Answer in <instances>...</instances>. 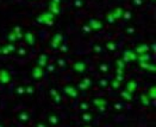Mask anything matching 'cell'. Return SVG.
<instances>
[{"label":"cell","mask_w":156,"mask_h":127,"mask_svg":"<svg viewBox=\"0 0 156 127\" xmlns=\"http://www.w3.org/2000/svg\"><path fill=\"white\" fill-rule=\"evenodd\" d=\"M80 109L82 112H87L90 109V105H88L87 102H81V103H80Z\"/></svg>","instance_id":"39"},{"label":"cell","mask_w":156,"mask_h":127,"mask_svg":"<svg viewBox=\"0 0 156 127\" xmlns=\"http://www.w3.org/2000/svg\"><path fill=\"white\" fill-rule=\"evenodd\" d=\"M17 119H18V121H20L23 124L29 122L30 121V114L28 112H19L17 114Z\"/></svg>","instance_id":"17"},{"label":"cell","mask_w":156,"mask_h":127,"mask_svg":"<svg viewBox=\"0 0 156 127\" xmlns=\"http://www.w3.org/2000/svg\"><path fill=\"white\" fill-rule=\"evenodd\" d=\"M48 60H49V56L47 54H41L36 60V65L41 68H46V65L48 64Z\"/></svg>","instance_id":"13"},{"label":"cell","mask_w":156,"mask_h":127,"mask_svg":"<svg viewBox=\"0 0 156 127\" xmlns=\"http://www.w3.org/2000/svg\"><path fill=\"white\" fill-rule=\"evenodd\" d=\"M82 31L85 32V33H91L92 30H91L90 25H88V24H86V25H83V26H82Z\"/></svg>","instance_id":"44"},{"label":"cell","mask_w":156,"mask_h":127,"mask_svg":"<svg viewBox=\"0 0 156 127\" xmlns=\"http://www.w3.org/2000/svg\"><path fill=\"white\" fill-rule=\"evenodd\" d=\"M98 84H99V87H100V88H106V87L109 86V81H107L106 79H101L100 81H99V83H98Z\"/></svg>","instance_id":"38"},{"label":"cell","mask_w":156,"mask_h":127,"mask_svg":"<svg viewBox=\"0 0 156 127\" xmlns=\"http://www.w3.org/2000/svg\"><path fill=\"white\" fill-rule=\"evenodd\" d=\"M140 65L142 67V69H147V70H150V71L155 73V65L154 64H150L148 62H140Z\"/></svg>","instance_id":"22"},{"label":"cell","mask_w":156,"mask_h":127,"mask_svg":"<svg viewBox=\"0 0 156 127\" xmlns=\"http://www.w3.org/2000/svg\"><path fill=\"white\" fill-rule=\"evenodd\" d=\"M149 50H150V49H149V47H148L147 44H140V45H137V47L135 48L134 51H135L136 54L141 55V54H147Z\"/></svg>","instance_id":"20"},{"label":"cell","mask_w":156,"mask_h":127,"mask_svg":"<svg viewBox=\"0 0 156 127\" xmlns=\"http://www.w3.org/2000/svg\"><path fill=\"white\" fill-rule=\"evenodd\" d=\"M93 51L95 54H98V55H100V54H103L104 52V49L101 45H99V44H94L93 45Z\"/></svg>","instance_id":"33"},{"label":"cell","mask_w":156,"mask_h":127,"mask_svg":"<svg viewBox=\"0 0 156 127\" xmlns=\"http://www.w3.org/2000/svg\"><path fill=\"white\" fill-rule=\"evenodd\" d=\"M55 16L51 13V12H49V11H44V12H42L41 15H38L37 18H36V21L38 23V24H42V25H47V26H51V25H54V23H55Z\"/></svg>","instance_id":"1"},{"label":"cell","mask_w":156,"mask_h":127,"mask_svg":"<svg viewBox=\"0 0 156 127\" xmlns=\"http://www.w3.org/2000/svg\"><path fill=\"white\" fill-rule=\"evenodd\" d=\"M126 33L127 34H134L135 32H136V30H135V28H132V26H129V28H126Z\"/></svg>","instance_id":"45"},{"label":"cell","mask_w":156,"mask_h":127,"mask_svg":"<svg viewBox=\"0 0 156 127\" xmlns=\"http://www.w3.org/2000/svg\"><path fill=\"white\" fill-rule=\"evenodd\" d=\"M81 120L85 122V124H90L93 121V114L88 113V112H83L82 115H81Z\"/></svg>","instance_id":"21"},{"label":"cell","mask_w":156,"mask_h":127,"mask_svg":"<svg viewBox=\"0 0 156 127\" xmlns=\"http://www.w3.org/2000/svg\"><path fill=\"white\" fill-rule=\"evenodd\" d=\"M49 95H50V97L53 99V101H54L56 105H60V103L62 102V97H61L60 93H59L55 88H51V89L49 90Z\"/></svg>","instance_id":"12"},{"label":"cell","mask_w":156,"mask_h":127,"mask_svg":"<svg viewBox=\"0 0 156 127\" xmlns=\"http://www.w3.org/2000/svg\"><path fill=\"white\" fill-rule=\"evenodd\" d=\"M87 24L90 25L92 31H100V30L104 29V23L98 18H91Z\"/></svg>","instance_id":"3"},{"label":"cell","mask_w":156,"mask_h":127,"mask_svg":"<svg viewBox=\"0 0 156 127\" xmlns=\"http://www.w3.org/2000/svg\"><path fill=\"white\" fill-rule=\"evenodd\" d=\"M140 100H141V103H142V106H144V107H148V106H150V99H149L148 96L145 95V94L141 95Z\"/></svg>","instance_id":"23"},{"label":"cell","mask_w":156,"mask_h":127,"mask_svg":"<svg viewBox=\"0 0 156 127\" xmlns=\"http://www.w3.org/2000/svg\"><path fill=\"white\" fill-rule=\"evenodd\" d=\"M63 92H64L66 95L72 97V99H78L79 97V89L75 86H70V84L64 86L63 87Z\"/></svg>","instance_id":"5"},{"label":"cell","mask_w":156,"mask_h":127,"mask_svg":"<svg viewBox=\"0 0 156 127\" xmlns=\"http://www.w3.org/2000/svg\"><path fill=\"white\" fill-rule=\"evenodd\" d=\"M131 4L135 6V7H141L143 5V0H131Z\"/></svg>","instance_id":"41"},{"label":"cell","mask_w":156,"mask_h":127,"mask_svg":"<svg viewBox=\"0 0 156 127\" xmlns=\"http://www.w3.org/2000/svg\"><path fill=\"white\" fill-rule=\"evenodd\" d=\"M11 80H12V76L6 69L0 70V84H8Z\"/></svg>","instance_id":"11"},{"label":"cell","mask_w":156,"mask_h":127,"mask_svg":"<svg viewBox=\"0 0 156 127\" xmlns=\"http://www.w3.org/2000/svg\"><path fill=\"white\" fill-rule=\"evenodd\" d=\"M46 67H47L48 73H50V74H51V73H54V71H55V65H54V64H49V65L47 64Z\"/></svg>","instance_id":"43"},{"label":"cell","mask_w":156,"mask_h":127,"mask_svg":"<svg viewBox=\"0 0 156 127\" xmlns=\"http://www.w3.org/2000/svg\"><path fill=\"white\" fill-rule=\"evenodd\" d=\"M60 118H59V115L57 114H54V113H50L49 115H48V124L50 125V126H57L59 124H60Z\"/></svg>","instance_id":"15"},{"label":"cell","mask_w":156,"mask_h":127,"mask_svg":"<svg viewBox=\"0 0 156 127\" xmlns=\"http://www.w3.org/2000/svg\"><path fill=\"white\" fill-rule=\"evenodd\" d=\"M105 48L107 49L109 51H116V50H117V45H116V43H113V42H106Z\"/></svg>","instance_id":"30"},{"label":"cell","mask_w":156,"mask_h":127,"mask_svg":"<svg viewBox=\"0 0 156 127\" xmlns=\"http://www.w3.org/2000/svg\"><path fill=\"white\" fill-rule=\"evenodd\" d=\"M134 94H131V93H129L127 90H123L122 93H120V96L124 99L125 101H131L132 100V97H134Z\"/></svg>","instance_id":"24"},{"label":"cell","mask_w":156,"mask_h":127,"mask_svg":"<svg viewBox=\"0 0 156 127\" xmlns=\"http://www.w3.org/2000/svg\"><path fill=\"white\" fill-rule=\"evenodd\" d=\"M23 39L29 47H33L36 44V36L32 31H25L23 33Z\"/></svg>","instance_id":"8"},{"label":"cell","mask_w":156,"mask_h":127,"mask_svg":"<svg viewBox=\"0 0 156 127\" xmlns=\"http://www.w3.org/2000/svg\"><path fill=\"white\" fill-rule=\"evenodd\" d=\"M7 39H8V42H10V43H15L16 41H18V38H17L16 33L13 32V30L8 32V34H7Z\"/></svg>","instance_id":"27"},{"label":"cell","mask_w":156,"mask_h":127,"mask_svg":"<svg viewBox=\"0 0 156 127\" xmlns=\"http://www.w3.org/2000/svg\"><path fill=\"white\" fill-rule=\"evenodd\" d=\"M16 51L18 52L19 56H25V55H26V49L23 48V47H20V48L18 49V50H16Z\"/></svg>","instance_id":"42"},{"label":"cell","mask_w":156,"mask_h":127,"mask_svg":"<svg viewBox=\"0 0 156 127\" xmlns=\"http://www.w3.org/2000/svg\"><path fill=\"white\" fill-rule=\"evenodd\" d=\"M17 50V48L13 45V43H10V44H6L4 47H1V54L4 55H10L12 52H15Z\"/></svg>","instance_id":"16"},{"label":"cell","mask_w":156,"mask_h":127,"mask_svg":"<svg viewBox=\"0 0 156 127\" xmlns=\"http://www.w3.org/2000/svg\"><path fill=\"white\" fill-rule=\"evenodd\" d=\"M73 70H74V73H76L79 75H82L87 70V64L83 61H76L73 64Z\"/></svg>","instance_id":"7"},{"label":"cell","mask_w":156,"mask_h":127,"mask_svg":"<svg viewBox=\"0 0 156 127\" xmlns=\"http://www.w3.org/2000/svg\"><path fill=\"white\" fill-rule=\"evenodd\" d=\"M116 67H117V69L125 70V62L122 60V58H119V60H117V61H116Z\"/></svg>","instance_id":"32"},{"label":"cell","mask_w":156,"mask_h":127,"mask_svg":"<svg viewBox=\"0 0 156 127\" xmlns=\"http://www.w3.org/2000/svg\"><path fill=\"white\" fill-rule=\"evenodd\" d=\"M16 94L18 96H22L25 94V88H24V86H18V87H17Z\"/></svg>","instance_id":"34"},{"label":"cell","mask_w":156,"mask_h":127,"mask_svg":"<svg viewBox=\"0 0 156 127\" xmlns=\"http://www.w3.org/2000/svg\"><path fill=\"white\" fill-rule=\"evenodd\" d=\"M99 70L101 71V73H107L109 71V65L106 63H100V65H99Z\"/></svg>","instance_id":"36"},{"label":"cell","mask_w":156,"mask_h":127,"mask_svg":"<svg viewBox=\"0 0 156 127\" xmlns=\"http://www.w3.org/2000/svg\"><path fill=\"white\" fill-rule=\"evenodd\" d=\"M116 80H117V81H119V82H122V81L124 80V75H122V74H117Z\"/></svg>","instance_id":"48"},{"label":"cell","mask_w":156,"mask_h":127,"mask_svg":"<svg viewBox=\"0 0 156 127\" xmlns=\"http://www.w3.org/2000/svg\"><path fill=\"white\" fill-rule=\"evenodd\" d=\"M57 64H59L60 68H63V67L66 65V62H64L63 60H59V61H57Z\"/></svg>","instance_id":"49"},{"label":"cell","mask_w":156,"mask_h":127,"mask_svg":"<svg viewBox=\"0 0 156 127\" xmlns=\"http://www.w3.org/2000/svg\"><path fill=\"white\" fill-rule=\"evenodd\" d=\"M13 32L16 33L17 38H18V41H20V39H23V32H22V28L20 26H15L13 28Z\"/></svg>","instance_id":"25"},{"label":"cell","mask_w":156,"mask_h":127,"mask_svg":"<svg viewBox=\"0 0 156 127\" xmlns=\"http://www.w3.org/2000/svg\"><path fill=\"white\" fill-rule=\"evenodd\" d=\"M36 127H48L47 124H44V122H38L37 125H36Z\"/></svg>","instance_id":"50"},{"label":"cell","mask_w":156,"mask_h":127,"mask_svg":"<svg viewBox=\"0 0 156 127\" xmlns=\"http://www.w3.org/2000/svg\"><path fill=\"white\" fill-rule=\"evenodd\" d=\"M83 127H93V126H92V125H85Z\"/></svg>","instance_id":"51"},{"label":"cell","mask_w":156,"mask_h":127,"mask_svg":"<svg viewBox=\"0 0 156 127\" xmlns=\"http://www.w3.org/2000/svg\"><path fill=\"white\" fill-rule=\"evenodd\" d=\"M111 87L113 88V89H118L119 87H120V82L119 81H117L116 79H113L111 81Z\"/></svg>","instance_id":"37"},{"label":"cell","mask_w":156,"mask_h":127,"mask_svg":"<svg viewBox=\"0 0 156 127\" xmlns=\"http://www.w3.org/2000/svg\"><path fill=\"white\" fill-rule=\"evenodd\" d=\"M147 96H148L150 100H151V99H153V100H155L156 99V87L155 86H153V87L148 90V95Z\"/></svg>","instance_id":"26"},{"label":"cell","mask_w":156,"mask_h":127,"mask_svg":"<svg viewBox=\"0 0 156 127\" xmlns=\"http://www.w3.org/2000/svg\"><path fill=\"white\" fill-rule=\"evenodd\" d=\"M85 6V0H74V7L75 8H82Z\"/></svg>","instance_id":"35"},{"label":"cell","mask_w":156,"mask_h":127,"mask_svg":"<svg viewBox=\"0 0 156 127\" xmlns=\"http://www.w3.org/2000/svg\"><path fill=\"white\" fill-rule=\"evenodd\" d=\"M0 127H5V125H4L2 122H0Z\"/></svg>","instance_id":"52"},{"label":"cell","mask_w":156,"mask_h":127,"mask_svg":"<svg viewBox=\"0 0 156 127\" xmlns=\"http://www.w3.org/2000/svg\"><path fill=\"white\" fill-rule=\"evenodd\" d=\"M92 86H93V81H92V79L85 77V79H82L80 82H79V84L76 88H78V89H82V90H88Z\"/></svg>","instance_id":"9"},{"label":"cell","mask_w":156,"mask_h":127,"mask_svg":"<svg viewBox=\"0 0 156 127\" xmlns=\"http://www.w3.org/2000/svg\"><path fill=\"white\" fill-rule=\"evenodd\" d=\"M137 87H138V84H137L136 80H130L125 86V90H127L131 94H135V92L137 90Z\"/></svg>","instance_id":"14"},{"label":"cell","mask_w":156,"mask_h":127,"mask_svg":"<svg viewBox=\"0 0 156 127\" xmlns=\"http://www.w3.org/2000/svg\"><path fill=\"white\" fill-rule=\"evenodd\" d=\"M153 1H155V0H153Z\"/></svg>","instance_id":"54"},{"label":"cell","mask_w":156,"mask_h":127,"mask_svg":"<svg viewBox=\"0 0 156 127\" xmlns=\"http://www.w3.org/2000/svg\"><path fill=\"white\" fill-rule=\"evenodd\" d=\"M123 18H124L125 20H131V18H132V12H131V11H124Z\"/></svg>","instance_id":"40"},{"label":"cell","mask_w":156,"mask_h":127,"mask_svg":"<svg viewBox=\"0 0 156 127\" xmlns=\"http://www.w3.org/2000/svg\"><path fill=\"white\" fill-rule=\"evenodd\" d=\"M60 50H61V51H62V52H67V51H68V45H64V44H61V45H60Z\"/></svg>","instance_id":"47"},{"label":"cell","mask_w":156,"mask_h":127,"mask_svg":"<svg viewBox=\"0 0 156 127\" xmlns=\"http://www.w3.org/2000/svg\"><path fill=\"white\" fill-rule=\"evenodd\" d=\"M24 88H25V94H28V95H33L35 94V87L29 84V86H26Z\"/></svg>","instance_id":"31"},{"label":"cell","mask_w":156,"mask_h":127,"mask_svg":"<svg viewBox=\"0 0 156 127\" xmlns=\"http://www.w3.org/2000/svg\"><path fill=\"white\" fill-rule=\"evenodd\" d=\"M93 105L95 106V108L106 107L107 106V101L104 97H95V99H93Z\"/></svg>","instance_id":"19"},{"label":"cell","mask_w":156,"mask_h":127,"mask_svg":"<svg viewBox=\"0 0 156 127\" xmlns=\"http://www.w3.org/2000/svg\"><path fill=\"white\" fill-rule=\"evenodd\" d=\"M122 60L124 61L125 63H126V62H130V61H136V60H137V54H136L134 50L127 49V50H125L124 51L123 58H122Z\"/></svg>","instance_id":"10"},{"label":"cell","mask_w":156,"mask_h":127,"mask_svg":"<svg viewBox=\"0 0 156 127\" xmlns=\"http://www.w3.org/2000/svg\"><path fill=\"white\" fill-rule=\"evenodd\" d=\"M137 60H138L140 62H149L150 56H149L148 54H141L140 56H137Z\"/></svg>","instance_id":"28"},{"label":"cell","mask_w":156,"mask_h":127,"mask_svg":"<svg viewBox=\"0 0 156 127\" xmlns=\"http://www.w3.org/2000/svg\"><path fill=\"white\" fill-rule=\"evenodd\" d=\"M105 19L107 20V23H109V24H114V23H116V19H114V17H113V15H112V12H111V11L106 13Z\"/></svg>","instance_id":"29"},{"label":"cell","mask_w":156,"mask_h":127,"mask_svg":"<svg viewBox=\"0 0 156 127\" xmlns=\"http://www.w3.org/2000/svg\"><path fill=\"white\" fill-rule=\"evenodd\" d=\"M48 11L54 16L61 13V0H50L48 4Z\"/></svg>","instance_id":"2"},{"label":"cell","mask_w":156,"mask_h":127,"mask_svg":"<svg viewBox=\"0 0 156 127\" xmlns=\"http://www.w3.org/2000/svg\"><path fill=\"white\" fill-rule=\"evenodd\" d=\"M0 54H1V47H0Z\"/></svg>","instance_id":"53"},{"label":"cell","mask_w":156,"mask_h":127,"mask_svg":"<svg viewBox=\"0 0 156 127\" xmlns=\"http://www.w3.org/2000/svg\"><path fill=\"white\" fill-rule=\"evenodd\" d=\"M31 76L32 79L36 80V81H41L44 76V68H41L38 65L33 67L31 70Z\"/></svg>","instance_id":"6"},{"label":"cell","mask_w":156,"mask_h":127,"mask_svg":"<svg viewBox=\"0 0 156 127\" xmlns=\"http://www.w3.org/2000/svg\"><path fill=\"white\" fill-rule=\"evenodd\" d=\"M62 42H63V34L61 32H57V33H55L53 36V38L50 41V47L54 49V50H56V49L60 48V45L62 44Z\"/></svg>","instance_id":"4"},{"label":"cell","mask_w":156,"mask_h":127,"mask_svg":"<svg viewBox=\"0 0 156 127\" xmlns=\"http://www.w3.org/2000/svg\"><path fill=\"white\" fill-rule=\"evenodd\" d=\"M113 108L117 109V111H123V105H120V103H114V105H113Z\"/></svg>","instance_id":"46"},{"label":"cell","mask_w":156,"mask_h":127,"mask_svg":"<svg viewBox=\"0 0 156 127\" xmlns=\"http://www.w3.org/2000/svg\"><path fill=\"white\" fill-rule=\"evenodd\" d=\"M124 8L123 7H120V6H118V7H116L114 10H112L111 12H112V15L114 17V19L116 20H118V19H122L123 18V15H124Z\"/></svg>","instance_id":"18"}]
</instances>
